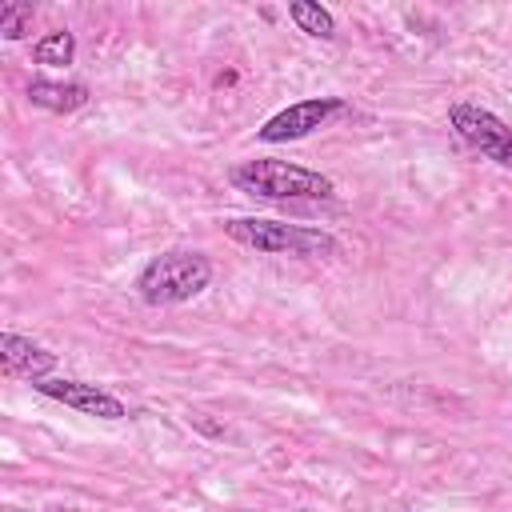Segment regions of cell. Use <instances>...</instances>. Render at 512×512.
Segmentation results:
<instances>
[{"instance_id": "obj_1", "label": "cell", "mask_w": 512, "mask_h": 512, "mask_svg": "<svg viewBox=\"0 0 512 512\" xmlns=\"http://www.w3.org/2000/svg\"><path fill=\"white\" fill-rule=\"evenodd\" d=\"M232 188L256 196V200H332L336 184L324 172H312L292 160H244L228 172Z\"/></svg>"}, {"instance_id": "obj_2", "label": "cell", "mask_w": 512, "mask_h": 512, "mask_svg": "<svg viewBox=\"0 0 512 512\" xmlns=\"http://www.w3.org/2000/svg\"><path fill=\"white\" fill-rule=\"evenodd\" d=\"M208 284H212V260L196 248H168V252L152 256L136 276V292L152 308L196 300Z\"/></svg>"}, {"instance_id": "obj_3", "label": "cell", "mask_w": 512, "mask_h": 512, "mask_svg": "<svg viewBox=\"0 0 512 512\" xmlns=\"http://www.w3.org/2000/svg\"><path fill=\"white\" fill-rule=\"evenodd\" d=\"M224 236H232L244 248L272 252V256H336L340 240L324 228L308 224H284V220H260V216H232L224 220Z\"/></svg>"}, {"instance_id": "obj_4", "label": "cell", "mask_w": 512, "mask_h": 512, "mask_svg": "<svg viewBox=\"0 0 512 512\" xmlns=\"http://www.w3.org/2000/svg\"><path fill=\"white\" fill-rule=\"evenodd\" d=\"M448 124L468 148H476L480 156H488L500 168H512V128L496 112H488L472 100H460L448 108Z\"/></svg>"}, {"instance_id": "obj_5", "label": "cell", "mask_w": 512, "mask_h": 512, "mask_svg": "<svg viewBox=\"0 0 512 512\" xmlns=\"http://www.w3.org/2000/svg\"><path fill=\"white\" fill-rule=\"evenodd\" d=\"M336 116H348V100L344 96H312V100H296L288 108H280L276 116H268L256 136L264 144H288V140H304L316 128L332 124Z\"/></svg>"}, {"instance_id": "obj_6", "label": "cell", "mask_w": 512, "mask_h": 512, "mask_svg": "<svg viewBox=\"0 0 512 512\" xmlns=\"http://www.w3.org/2000/svg\"><path fill=\"white\" fill-rule=\"evenodd\" d=\"M32 388L40 396L64 404V408L84 412V416H100V420H124L128 416L120 396H112V392H104L96 384H84V380H52V376H44V380H32Z\"/></svg>"}, {"instance_id": "obj_7", "label": "cell", "mask_w": 512, "mask_h": 512, "mask_svg": "<svg viewBox=\"0 0 512 512\" xmlns=\"http://www.w3.org/2000/svg\"><path fill=\"white\" fill-rule=\"evenodd\" d=\"M0 368H4V376H16V380H44L56 368V352H48L44 344H36L28 336L4 332L0 336Z\"/></svg>"}, {"instance_id": "obj_8", "label": "cell", "mask_w": 512, "mask_h": 512, "mask_svg": "<svg viewBox=\"0 0 512 512\" xmlns=\"http://www.w3.org/2000/svg\"><path fill=\"white\" fill-rule=\"evenodd\" d=\"M28 100L44 112H76L88 104V84L80 80H28Z\"/></svg>"}, {"instance_id": "obj_9", "label": "cell", "mask_w": 512, "mask_h": 512, "mask_svg": "<svg viewBox=\"0 0 512 512\" xmlns=\"http://www.w3.org/2000/svg\"><path fill=\"white\" fill-rule=\"evenodd\" d=\"M288 20H292L300 32L316 36V40H332V36H336L332 12L320 8V4H312V0H292V4H288Z\"/></svg>"}, {"instance_id": "obj_10", "label": "cell", "mask_w": 512, "mask_h": 512, "mask_svg": "<svg viewBox=\"0 0 512 512\" xmlns=\"http://www.w3.org/2000/svg\"><path fill=\"white\" fill-rule=\"evenodd\" d=\"M32 60L36 64H48V68H60V64H72L76 60V36L68 28H52L48 36H40L32 44Z\"/></svg>"}, {"instance_id": "obj_11", "label": "cell", "mask_w": 512, "mask_h": 512, "mask_svg": "<svg viewBox=\"0 0 512 512\" xmlns=\"http://www.w3.org/2000/svg\"><path fill=\"white\" fill-rule=\"evenodd\" d=\"M32 16H36L32 4H4L0 8V36L4 40H24L32 32Z\"/></svg>"}, {"instance_id": "obj_12", "label": "cell", "mask_w": 512, "mask_h": 512, "mask_svg": "<svg viewBox=\"0 0 512 512\" xmlns=\"http://www.w3.org/2000/svg\"><path fill=\"white\" fill-rule=\"evenodd\" d=\"M384 512H408V508H384Z\"/></svg>"}]
</instances>
